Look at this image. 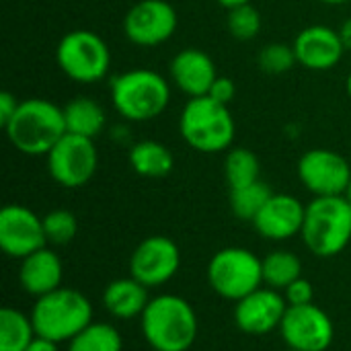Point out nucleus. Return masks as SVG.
<instances>
[{
	"mask_svg": "<svg viewBox=\"0 0 351 351\" xmlns=\"http://www.w3.org/2000/svg\"><path fill=\"white\" fill-rule=\"evenodd\" d=\"M146 343L158 351H187L197 339V315L193 306L177 294L150 298L140 317Z\"/></svg>",
	"mask_w": 351,
	"mask_h": 351,
	"instance_id": "1",
	"label": "nucleus"
},
{
	"mask_svg": "<svg viewBox=\"0 0 351 351\" xmlns=\"http://www.w3.org/2000/svg\"><path fill=\"white\" fill-rule=\"evenodd\" d=\"M8 142L27 156H47L64 138V109L56 103L33 97L19 103L16 113L4 125Z\"/></svg>",
	"mask_w": 351,
	"mask_h": 351,
	"instance_id": "2",
	"label": "nucleus"
},
{
	"mask_svg": "<svg viewBox=\"0 0 351 351\" xmlns=\"http://www.w3.org/2000/svg\"><path fill=\"white\" fill-rule=\"evenodd\" d=\"M109 90L115 111L134 123L156 119L171 103L169 80L160 72L148 68H136L113 76Z\"/></svg>",
	"mask_w": 351,
	"mask_h": 351,
	"instance_id": "3",
	"label": "nucleus"
},
{
	"mask_svg": "<svg viewBox=\"0 0 351 351\" xmlns=\"http://www.w3.org/2000/svg\"><path fill=\"white\" fill-rule=\"evenodd\" d=\"M179 132L189 148L216 154L226 152L237 136V123L228 109L212 97H193L185 103L179 117Z\"/></svg>",
	"mask_w": 351,
	"mask_h": 351,
	"instance_id": "4",
	"label": "nucleus"
},
{
	"mask_svg": "<svg viewBox=\"0 0 351 351\" xmlns=\"http://www.w3.org/2000/svg\"><path fill=\"white\" fill-rule=\"evenodd\" d=\"M31 321L39 337L68 343L93 323V304L82 292L62 286L35 300Z\"/></svg>",
	"mask_w": 351,
	"mask_h": 351,
	"instance_id": "5",
	"label": "nucleus"
},
{
	"mask_svg": "<svg viewBox=\"0 0 351 351\" xmlns=\"http://www.w3.org/2000/svg\"><path fill=\"white\" fill-rule=\"evenodd\" d=\"M306 249L321 257L339 255L351 241V206L343 195L313 197L300 232Z\"/></svg>",
	"mask_w": 351,
	"mask_h": 351,
	"instance_id": "6",
	"label": "nucleus"
},
{
	"mask_svg": "<svg viewBox=\"0 0 351 351\" xmlns=\"http://www.w3.org/2000/svg\"><path fill=\"white\" fill-rule=\"evenodd\" d=\"M58 68L74 82L93 84L103 80L111 68V51L101 35L88 29L66 33L56 47Z\"/></svg>",
	"mask_w": 351,
	"mask_h": 351,
	"instance_id": "7",
	"label": "nucleus"
},
{
	"mask_svg": "<svg viewBox=\"0 0 351 351\" xmlns=\"http://www.w3.org/2000/svg\"><path fill=\"white\" fill-rule=\"evenodd\" d=\"M210 288L232 302L263 286V259L243 247L220 249L208 263Z\"/></svg>",
	"mask_w": 351,
	"mask_h": 351,
	"instance_id": "8",
	"label": "nucleus"
},
{
	"mask_svg": "<svg viewBox=\"0 0 351 351\" xmlns=\"http://www.w3.org/2000/svg\"><path fill=\"white\" fill-rule=\"evenodd\" d=\"M97 167L99 152L95 140L84 136L66 132L47 154V171L51 179L66 189H78L86 185L95 177Z\"/></svg>",
	"mask_w": 351,
	"mask_h": 351,
	"instance_id": "9",
	"label": "nucleus"
},
{
	"mask_svg": "<svg viewBox=\"0 0 351 351\" xmlns=\"http://www.w3.org/2000/svg\"><path fill=\"white\" fill-rule=\"evenodd\" d=\"M179 25L177 10L167 0H138L123 16V35L140 47L169 41Z\"/></svg>",
	"mask_w": 351,
	"mask_h": 351,
	"instance_id": "10",
	"label": "nucleus"
},
{
	"mask_svg": "<svg viewBox=\"0 0 351 351\" xmlns=\"http://www.w3.org/2000/svg\"><path fill=\"white\" fill-rule=\"evenodd\" d=\"M280 333L290 350L327 351L333 343L335 327L331 317L313 302L304 306H288Z\"/></svg>",
	"mask_w": 351,
	"mask_h": 351,
	"instance_id": "11",
	"label": "nucleus"
},
{
	"mask_svg": "<svg viewBox=\"0 0 351 351\" xmlns=\"http://www.w3.org/2000/svg\"><path fill=\"white\" fill-rule=\"evenodd\" d=\"M298 177L315 197L343 195L351 181V167L335 150L313 148L300 156Z\"/></svg>",
	"mask_w": 351,
	"mask_h": 351,
	"instance_id": "12",
	"label": "nucleus"
},
{
	"mask_svg": "<svg viewBox=\"0 0 351 351\" xmlns=\"http://www.w3.org/2000/svg\"><path fill=\"white\" fill-rule=\"evenodd\" d=\"M181 267V251L169 237L144 239L130 259V276L146 288L165 286L171 282Z\"/></svg>",
	"mask_w": 351,
	"mask_h": 351,
	"instance_id": "13",
	"label": "nucleus"
},
{
	"mask_svg": "<svg viewBox=\"0 0 351 351\" xmlns=\"http://www.w3.org/2000/svg\"><path fill=\"white\" fill-rule=\"evenodd\" d=\"M47 245L43 218H39L27 206L10 204L0 210V249L12 259H25L27 255Z\"/></svg>",
	"mask_w": 351,
	"mask_h": 351,
	"instance_id": "14",
	"label": "nucleus"
},
{
	"mask_svg": "<svg viewBox=\"0 0 351 351\" xmlns=\"http://www.w3.org/2000/svg\"><path fill=\"white\" fill-rule=\"evenodd\" d=\"M288 302L274 288H257L234 304V323L247 335H267L280 329Z\"/></svg>",
	"mask_w": 351,
	"mask_h": 351,
	"instance_id": "15",
	"label": "nucleus"
},
{
	"mask_svg": "<svg viewBox=\"0 0 351 351\" xmlns=\"http://www.w3.org/2000/svg\"><path fill=\"white\" fill-rule=\"evenodd\" d=\"M292 47L298 64L313 72H325L335 68L346 53V45L341 41L339 31L327 25L304 27L294 37Z\"/></svg>",
	"mask_w": 351,
	"mask_h": 351,
	"instance_id": "16",
	"label": "nucleus"
},
{
	"mask_svg": "<svg viewBox=\"0 0 351 351\" xmlns=\"http://www.w3.org/2000/svg\"><path fill=\"white\" fill-rule=\"evenodd\" d=\"M306 206L290 193H274L253 220L255 230L269 241H288L302 232Z\"/></svg>",
	"mask_w": 351,
	"mask_h": 351,
	"instance_id": "17",
	"label": "nucleus"
},
{
	"mask_svg": "<svg viewBox=\"0 0 351 351\" xmlns=\"http://www.w3.org/2000/svg\"><path fill=\"white\" fill-rule=\"evenodd\" d=\"M169 74L173 84L189 99L208 95L214 80L220 76L214 60L197 47H185L175 53L169 64Z\"/></svg>",
	"mask_w": 351,
	"mask_h": 351,
	"instance_id": "18",
	"label": "nucleus"
},
{
	"mask_svg": "<svg viewBox=\"0 0 351 351\" xmlns=\"http://www.w3.org/2000/svg\"><path fill=\"white\" fill-rule=\"evenodd\" d=\"M64 280V265L58 253L43 247L25 259H21L19 282L29 296L41 298L58 288H62Z\"/></svg>",
	"mask_w": 351,
	"mask_h": 351,
	"instance_id": "19",
	"label": "nucleus"
},
{
	"mask_svg": "<svg viewBox=\"0 0 351 351\" xmlns=\"http://www.w3.org/2000/svg\"><path fill=\"white\" fill-rule=\"evenodd\" d=\"M148 302H150L148 288L132 276L113 280L103 292V304H105L107 313L119 321H130V319L142 317Z\"/></svg>",
	"mask_w": 351,
	"mask_h": 351,
	"instance_id": "20",
	"label": "nucleus"
},
{
	"mask_svg": "<svg viewBox=\"0 0 351 351\" xmlns=\"http://www.w3.org/2000/svg\"><path fill=\"white\" fill-rule=\"evenodd\" d=\"M64 121H66V132L84 136L95 140L97 136L103 134L107 125V115L103 107L93 99V97H74L70 99L64 107Z\"/></svg>",
	"mask_w": 351,
	"mask_h": 351,
	"instance_id": "21",
	"label": "nucleus"
},
{
	"mask_svg": "<svg viewBox=\"0 0 351 351\" xmlns=\"http://www.w3.org/2000/svg\"><path fill=\"white\" fill-rule=\"evenodd\" d=\"M128 158H130V167L140 177L146 179H162L171 175L175 167V156L169 150V146L156 140H142L132 144Z\"/></svg>",
	"mask_w": 351,
	"mask_h": 351,
	"instance_id": "22",
	"label": "nucleus"
},
{
	"mask_svg": "<svg viewBox=\"0 0 351 351\" xmlns=\"http://www.w3.org/2000/svg\"><path fill=\"white\" fill-rule=\"evenodd\" d=\"M37 337L31 315L4 306L0 311V351H25Z\"/></svg>",
	"mask_w": 351,
	"mask_h": 351,
	"instance_id": "23",
	"label": "nucleus"
},
{
	"mask_svg": "<svg viewBox=\"0 0 351 351\" xmlns=\"http://www.w3.org/2000/svg\"><path fill=\"white\" fill-rule=\"evenodd\" d=\"M302 278V261L290 251H271L263 259V284L284 292L292 282Z\"/></svg>",
	"mask_w": 351,
	"mask_h": 351,
	"instance_id": "24",
	"label": "nucleus"
},
{
	"mask_svg": "<svg viewBox=\"0 0 351 351\" xmlns=\"http://www.w3.org/2000/svg\"><path fill=\"white\" fill-rule=\"evenodd\" d=\"M259 175H261V162L253 150L239 146V148H232L226 152L224 179L230 189L251 185V183L259 181Z\"/></svg>",
	"mask_w": 351,
	"mask_h": 351,
	"instance_id": "25",
	"label": "nucleus"
},
{
	"mask_svg": "<svg viewBox=\"0 0 351 351\" xmlns=\"http://www.w3.org/2000/svg\"><path fill=\"white\" fill-rule=\"evenodd\" d=\"M121 333L109 323H90L74 339L68 341V351H121Z\"/></svg>",
	"mask_w": 351,
	"mask_h": 351,
	"instance_id": "26",
	"label": "nucleus"
},
{
	"mask_svg": "<svg viewBox=\"0 0 351 351\" xmlns=\"http://www.w3.org/2000/svg\"><path fill=\"white\" fill-rule=\"evenodd\" d=\"M271 195H274L271 187L267 183H263L261 179L251 183V185H245V187H239V189H230L232 214L239 220L253 222L257 218V214L263 210V206L269 202Z\"/></svg>",
	"mask_w": 351,
	"mask_h": 351,
	"instance_id": "27",
	"label": "nucleus"
},
{
	"mask_svg": "<svg viewBox=\"0 0 351 351\" xmlns=\"http://www.w3.org/2000/svg\"><path fill=\"white\" fill-rule=\"evenodd\" d=\"M226 27L230 31V35L239 41H251L261 33L263 27V19L261 12L249 2V4H241L234 8H228V16H226Z\"/></svg>",
	"mask_w": 351,
	"mask_h": 351,
	"instance_id": "28",
	"label": "nucleus"
},
{
	"mask_svg": "<svg viewBox=\"0 0 351 351\" xmlns=\"http://www.w3.org/2000/svg\"><path fill=\"white\" fill-rule=\"evenodd\" d=\"M296 64H298V60H296L294 47L288 45V43L274 41V43L263 45V47L259 49V53H257V66H259L265 74H271V76L286 74V72H290Z\"/></svg>",
	"mask_w": 351,
	"mask_h": 351,
	"instance_id": "29",
	"label": "nucleus"
},
{
	"mask_svg": "<svg viewBox=\"0 0 351 351\" xmlns=\"http://www.w3.org/2000/svg\"><path fill=\"white\" fill-rule=\"evenodd\" d=\"M43 230L49 245H68L78 232V220L70 210H51L43 216Z\"/></svg>",
	"mask_w": 351,
	"mask_h": 351,
	"instance_id": "30",
	"label": "nucleus"
},
{
	"mask_svg": "<svg viewBox=\"0 0 351 351\" xmlns=\"http://www.w3.org/2000/svg\"><path fill=\"white\" fill-rule=\"evenodd\" d=\"M284 298L288 302V306H304V304H313L315 300V288L308 280L298 278L296 282H292L286 290H284Z\"/></svg>",
	"mask_w": 351,
	"mask_h": 351,
	"instance_id": "31",
	"label": "nucleus"
},
{
	"mask_svg": "<svg viewBox=\"0 0 351 351\" xmlns=\"http://www.w3.org/2000/svg\"><path fill=\"white\" fill-rule=\"evenodd\" d=\"M234 95H237V84H234V80L228 78V76H218V78L214 80L210 93H208V97H212L214 101H218V103H222V105H230L232 99H234Z\"/></svg>",
	"mask_w": 351,
	"mask_h": 351,
	"instance_id": "32",
	"label": "nucleus"
},
{
	"mask_svg": "<svg viewBox=\"0 0 351 351\" xmlns=\"http://www.w3.org/2000/svg\"><path fill=\"white\" fill-rule=\"evenodd\" d=\"M19 103L21 101H16V97L12 93H8V90L0 93V125L2 128L12 119V115L19 109Z\"/></svg>",
	"mask_w": 351,
	"mask_h": 351,
	"instance_id": "33",
	"label": "nucleus"
},
{
	"mask_svg": "<svg viewBox=\"0 0 351 351\" xmlns=\"http://www.w3.org/2000/svg\"><path fill=\"white\" fill-rule=\"evenodd\" d=\"M60 343H56V341H49V339H45V337H35L33 341H31V346L27 348L25 351H60L58 348Z\"/></svg>",
	"mask_w": 351,
	"mask_h": 351,
	"instance_id": "34",
	"label": "nucleus"
},
{
	"mask_svg": "<svg viewBox=\"0 0 351 351\" xmlns=\"http://www.w3.org/2000/svg\"><path fill=\"white\" fill-rule=\"evenodd\" d=\"M339 35H341V41L346 45V51H351V16L343 21V25L339 27Z\"/></svg>",
	"mask_w": 351,
	"mask_h": 351,
	"instance_id": "35",
	"label": "nucleus"
},
{
	"mask_svg": "<svg viewBox=\"0 0 351 351\" xmlns=\"http://www.w3.org/2000/svg\"><path fill=\"white\" fill-rule=\"evenodd\" d=\"M220 6L224 8H234V6H241V4H249L251 0H216Z\"/></svg>",
	"mask_w": 351,
	"mask_h": 351,
	"instance_id": "36",
	"label": "nucleus"
},
{
	"mask_svg": "<svg viewBox=\"0 0 351 351\" xmlns=\"http://www.w3.org/2000/svg\"><path fill=\"white\" fill-rule=\"evenodd\" d=\"M321 4H329V6H339V4H348L351 0H319Z\"/></svg>",
	"mask_w": 351,
	"mask_h": 351,
	"instance_id": "37",
	"label": "nucleus"
},
{
	"mask_svg": "<svg viewBox=\"0 0 351 351\" xmlns=\"http://www.w3.org/2000/svg\"><path fill=\"white\" fill-rule=\"evenodd\" d=\"M343 197L350 202V206H351V181H350V185H348V189H346V193H343Z\"/></svg>",
	"mask_w": 351,
	"mask_h": 351,
	"instance_id": "38",
	"label": "nucleus"
},
{
	"mask_svg": "<svg viewBox=\"0 0 351 351\" xmlns=\"http://www.w3.org/2000/svg\"><path fill=\"white\" fill-rule=\"evenodd\" d=\"M346 90H348V95H350V99H351V72H350V76H348V82H346Z\"/></svg>",
	"mask_w": 351,
	"mask_h": 351,
	"instance_id": "39",
	"label": "nucleus"
},
{
	"mask_svg": "<svg viewBox=\"0 0 351 351\" xmlns=\"http://www.w3.org/2000/svg\"><path fill=\"white\" fill-rule=\"evenodd\" d=\"M150 351H158V350H150Z\"/></svg>",
	"mask_w": 351,
	"mask_h": 351,
	"instance_id": "40",
	"label": "nucleus"
},
{
	"mask_svg": "<svg viewBox=\"0 0 351 351\" xmlns=\"http://www.w3.org/2000/svg\"><path fill=\"white\" fill-rule=\"evenodd\" d=\"M288 351H296V350H288Z\"/></svg>",
	"mask_w": 351,
	"mask_h": 351,
	"instance_id": "41",
	"label": "nucleus"
}]
</instances>
